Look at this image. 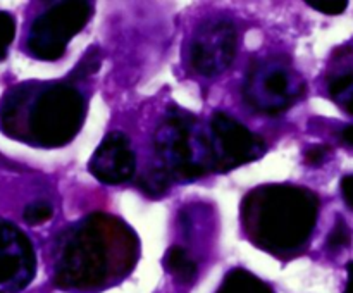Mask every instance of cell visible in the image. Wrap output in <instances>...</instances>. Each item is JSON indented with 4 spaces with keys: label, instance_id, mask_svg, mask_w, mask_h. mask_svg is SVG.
Here are the masks:
<instances>
[{
    "label": "cell",
    "instance_id": "3",
    "mask_svg": "<svg viewBox=\"0 0 353 293\" xmlns=\"http://www.w3.org/2000/svg\"><path fill=\"white\" fill-rule=\"evenodd\" d=\"M319 212V199L303 186L264 185L241 202V224L257 247L288 254L307 243Z\"/></svg>",
    "mask_w": 353,
    "mask_h": 293
},
{
    "label": "cell",
    "instance_id": "1",
    "mask_svg": "<svg viewBox=\"0 0 353 293\" xmlns=\"http://www.w3.org/2000/svg\"><path fill=\"white\" fill-rule=\"evenodd\" d=\"M138 238L107 214H90L59 238L54 281L59 288L93 290L112 274H124L137 261Z\"/></svg>",
    "mask_w": 353,
    "mask_h": 293
},
{
    "label": "cell",
    "instance_id": "5",
    "mask_svg": "<svg viewBox=\"0 0 353 293\" xmlns=\"http://www.w3.org/2000/svg\"><path fill=\"white\" fill-rule=\"evenodd\" d=\"M305 83L286 59L269 57L254 62L245 78V102L257 112L276 116L303 95Z\"/></svg>",
    "mask_w": 353,
    "mask_h": 293
},
{
    "label": "cell",
    "instance_id": "18",
    "mask_svg": "<svg viewBox=\"0 0 353 293\" xmlns=\"http://www.w3.org/2000/svg\"><path fill=\"white\" fill-rule=\"evenodd\" d=\"M307 6L327 14V16H336V14H343L347 10L348 2L347 0H307Z\"/></svg>",
    "mask_w": 353,
    "mask_h": 293
},
{
    "label": "cell",
    "instance_id": "12",
    "mask_svg": "<svg viewBox=\"0 0 353 293\" xmlns=\"http://www.w3.org/2000/svg\"><path fill=\"white\" fill-rule=\"evenodd\" d=\"M165 265H168L169 272L178 279L179 283H192L196 278V262L188 255V252L183 247H171L165 254Z\"/></svg>",
    "mask_w": 353,
    "mask_h": 293
},
{
    "label": "cell",
    "instance_id": "8",
    "mask_svg": "<svg viewBox=\"0 0 353 293\" xmlns=\"http://www.w3.org/2000/svg\"><path fill=\"white\" fill-rule=\"evenodd\" d=\"M236 48L238 34L231 21H207L193 37L190 64L202 76L221 74L233 64Z\"/></svg>",
    "mask_w": 353,
    "mask_h": 293
},
{
    "label": "cell",
    "instance_id": "19",
    "mask_svg": "<svg viewBox=\"0 0 353 293\" xmlns=\"http://www.w3.org/2000/svg\"><path fill=\"white\" fill-rule=\"evenodd\" d=\"M326 154H327L326 145H316V147H310L309 150L305 152V161L309 162V164H319Z\"/></svg>",
    "mask_w": 353,
    "mask_h": 293
},
{
    "label": "cell",
    "instance_id": "20",
    "mask_svg": "<svg viewBox=\"0 0 353 293\" xmlns=\"http://www.w3.org/2000/svg\"><path fill=\"white\" fill-rule=\"evenodd\" d=\"M341 193H343V199L347 202V205L353 210V174L345 176L340 183Z\"/></svg>",
    "mask_w": 353,
    "mask_h": 293
},
{
    "label": "cell",
    "instance_id": "11",
    "mask_svg": "<svg viewBox=\"0 0 353 293\" xmlns=\"http://www.w3.org/2000/svg\"><path fill=\"white\" fill-rule=\"evenodd\" d=\"M217 293H274L262 279L245 269H233L226 274Z\"/></svg>",
    "mask_w": 353,
    "mask_h": 293
},
{
    "label": "cell",
    "instance_id": "9",
    "mask_svg": "<svg viewBox=\"0 0 353 293\" xmlns=\"http://www.w3.org/2000/svg\"><path fill=\"white\" fill-rule=\"evenodd\" d=\"M37 274V254L23 230L0 217V293H19Z\"/></svg>",
    "mask_w": 353,
    "mask_h": 293
},
{
    "label": "cell",
    "instance_id": "2",
    "mask_svg": "<svg viewBox=\"0 0 353 293\" xmlns=\"http://www.w3.org/2000/svg\"><path fill=\"white\" fill-rule=\"evenodd\" d=\"M85 99L68 83L24 81L0 97V131L38 148H59L78 134Z\"/></svg>",
    "mask_w": 353,
    "mask_h": 293
},
{
    "label": "cell",
    "instance_id": "10",
    "mask_svg": "<svg viewBox=\"0 0 353 293\" xmlns=\"http://www.w3.org/2000/svg\"><path fill=\"white\" fill-rule=\"evenodd\" d=\"M88 171L105 185H119L134 176L137 155L131 150L130 140L121 131L107 134L88 162Z\"/></svg>",
    "mask_w": 353,
    "mask_h": 293
},
{
    "label": "cell",
    "instance_id": "4",
    "mask_svg": "<svg viewBox=\"0 0 353 293\" xmlns=\"http://www.w3.org/2000/svg\"><path fill=\"white\" fill-rule=\"evenodd\" d=\"M154 143L159 165L168 171L172 181H195L216 171L210 134L181 107H169L155 131Z\"/></svg>",
    "mask_w": 353,
    "mask_h": 293
},
{
    "label": "cell",
    "instance_id": "7",
    "mask_svg": "<svg viewBox=\"0 0 353 293\" xmlns=\"http://www.w3.org/2000/svg\"><path fill=\"white\" fill-rule=\"evenodd\" d=\"M210 140L217 172L231 171L241 164L257 161L265 152V143L261 137L223 110H217L210 117Z\"/></svg>",
    "mask_w": 353,
    "mask_h": 293
},
{
    "label": "cell",
    "instance_id": "14",
    "mask_svg": "<svg viewBox=\"0 0 353 293\" xmlns=\"http://www.w3.org/2000/svg\"><path fill=\"white\" fill-rule=\"evenodd\" d=\"M330 93L345 112L353 116V71L343 72L331 79Z\"/></svg>",
    "mask_w": 353,
    "mask_h": 293
},
{
    "label": "cell",
    "instance_id": "21",
    "mask_svg": "<svg viewBox=\"0 0 353 293\" xmlns=\"http://www.w3.org/2000/svg\"><path fill=\"white\" fill-rule=\"evenodd\" d=\"M340 137H341V140L345 141V143L352 145V147H353V124H348V126H345L343 130H341Z\"/></svg>",
    "mask_w": 353,
    "mask_h": 293
},
{
    "label": "cell",
    "instance_id": "17",
    "mask_svg": "<svg viewBox=\"0 0 353 293\" xmlns=\"http://www.w3.org/2000/svg\"><path fill=\"white\" fill-rule=\"evenodd\" d=\"M350 240H352L350 230H348L347 223H345V221L340 217V219L336 221V224H334L331 234L327 236V247L330 248L345 247V245L350 243Z\"/></svg>",
    "mask_w": 353,
    "mask_h": 293
},
{
    "label": "cell",
    "instance_id": "22",
    "mask_svg": "<svg viewBox=\"0 0 353 293\" xmlns=\"http://www.w3.org/2000/svg\"><path fill=\"white\" fill-rule=\"evenodd\" d=\"M347 272H348L347 288H345L343 293H353V261H350L347 264Z\"/></svg>",
    "mask_w": 353,
    "mask_h": 293
},
{
    "label": "cell",
    "instance_id": "6",
    "mask_svg": "<svg viewBox=\"0 0 353 293\" xmlns=\"http://www.w3.org/2000/svg\"><path fill=\"white\" fill-rule=\"evenodd\" d=\"M92 10V3L83 0L54 3L31 23L26 37L28 54L40 61L61 59L71 38L88 23Z\"/></svg>",
    "mask_w": 353,
    "mask_h": 293
},
{
    "label": "cell",
    "instance_id": "15",
    "mask_svg": "<svg viewBox=\"0 0 353 293\" xmlns=\"http://www.w3.org/2000/svg\"><path fill=\"white\" fill-rule=\"evenodd\" d=\"M16 37V19L7 10H0V62L9 55V47Z\"/></svg>",
    "mask_w": 353,
    "mask_h": 293
},
{
    "label": "cell",
    "instance_id": "13",
    "mask_svg": "<svg viewBox=\"0 0 353 293\" xmlns=\"http://www.w3.org/2000/svg\"><path fill=\"white\" fill-rule=\"evenodd\" d=\"M171 176L168 174L164 168L161 165H154L148 171H145L143 174L138 178V186H140L141 192L147 196H152V199H157V196L164 195L168 192L169 185H171Z\"/></svg>",
    "mask_w": 353,
    "mask_h": 293
},
{
    "label": "cell",
    "instance_id": "16",
    "mask_svg": "<svg viewBox=\"0 0 353 293\" xmlns=\"http://www.w3.org/2000/svg\"><path fill=\"white\" fill-rule=\"evenodd\" d=\"M52 207L45 202H33L30 205H26L24 209L23 217L28 224L34 226V224H41L45 221H48L52 217Z\"/></svg>",
    "mask_w": 353,
    "mask_h": 293
}]
</instances>
